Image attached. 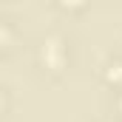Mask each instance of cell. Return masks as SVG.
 Wrapping results in <instances>:
<instances>
[{
  "mask_svg": "<svg viewBox=\"0 0 122 122\" xmlns=\"http://www.w3.org/2000/svg\"><path fill=\"white\" fill-rule=\"evenodd\" d=\"M62 3H82V0H62Z\"/></svg>",
  "mask_w": 122,
  "mask_h": 122,
  "instance_id": "obj_1",
  "label": "cell"
}]
</instances>
